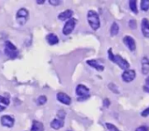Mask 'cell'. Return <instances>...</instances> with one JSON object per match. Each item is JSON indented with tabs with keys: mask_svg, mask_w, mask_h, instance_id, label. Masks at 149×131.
<instances>
[{
	"mask_svg": "<svg viewBox=\"0 0 149 131\" xmlns=\"http://www.w3.org/2000/svg\"><path fill=\"white\" fill-rule=\"evenodd\" d=\"M87 19H88V22L89 24L90 27L93 30H97L100 27V19H99V16L98 14L96 13L95 11L90 10L88 11L87 14Z\"/></svg>",
	"mask_w": 149,
	"mask_h": 131,
	"instance_id": "cell-1",
	"label": "cell"
},
{
	"mask_svg": "<svg viewBox=\"0 0 149 131\" xmlns=\"http://www.w3.org/2000/svg\"><path fill=\"white\" fill-rule=\"evenodd\" d=\"M29 18V13L28 11L25 8H20L16 14V20L20 26H24L27 22Z\"/></svg>",
	"mask_w": 149,
	"mask_h": 131,
	"instance_id": "cell-2",
	"label": "cell"
},
{
	"mask_svg": "<svg viewBox=\"0 0 149 131\" xmlns=\"http://www.w3.org/2000/svg\"><path fill=\"white\" fill-rule=\"evenodd\" d=\"M111 62L115 63L118 64L121 69L125 70H127L128 68L130 67L129 63H128L126 60H125V59H124L122 56H120V55H114Z\"/></svg>",
	"mask_w": 149,
	"mask_h": 131,
	"instance_id": "cell-3",
	"label": "cell"
},
{
	"mask_svg": "<svg viewBox=\"0 0 149 131\" xmlns=\"http://www.w3.org/2000/svg\"><path fill=\"white\" fill-rule=\"evenodd\" d=\"M75 23H76V20L75 19H68L66 23H65V25L63 27V29H62V33L63 34L65 35H68V34H70L75 28Z\"/></svg>",
	"mask_w": 149,
	"mask_h": 131,
	"instance_id": "cell-4",
	"label": "cell"
},
{
	"mask_svg": "<svg viewBox=\"0 0 149 131\" xmlns=\"http://www.w3.org/2000/svg\"><path fill=\"white\" fill-rule=\"evenodd\" d=\"M136 78V72L133 70H124L123 74H122V79L125 82V83H130L132 80H134V78Z\"/></svg>",
	"mask_w": 149,
	"mask_h": 131,
	"instance_id": "cell-5",
	"label": "cell"
},
{
	"mask_svg": "<svg viewBox=\"0 0 149 131\" xmlns=\"http://www.w3.org/2000/svg\"><path fill=\"white\" fill-rule=\"evenodd\" d=\"M1 124L7 128H11L14 125V118L10 115H3L1 117Z\"/></svg>",
	"mask_w": 149,
	"mask_h": 131,
	"instance_id": "cell-6",
	"label": "cell"
},
{
	"mask_svg": "<svg viewBox=\"0 0 149 131\" xmlns=\"http://www.w3.org/2000/svg\"><path fill=\"white\" fill-rule=\"evenodd\" d=\"M123 41L125 44V46H126L131 51H134L136 49V43H135V41L132 37L129 36V35L124 36L123 39Z\"/></svg>",
	"mask_w": 149,
	"mask_h": 131,
	"instance_id": "cell-7",
	"label": "cell"
},
{
	"mask_svg": "<svg viewBox=\"0 0 149 131\" xmlns=\"http://www.w3.org/2000/svg\"><path fill=\"white\" fill-rule=\"evenodd\" d=\"M56 98H57V100H58L61 103H62L64 105H70L71 104V98L68 96V94H66L64 92L57 93Z\"/></svg>",
	"mask_w": 149,
	"mask_h": 131,
	"instance_id": "cell-8",
	"label": "cell"
},
{
	"mask_svg": "<svg viewBox=\"0 0 149 131\" xmlns=\"http://www.w3.org/2000/svg\"><path fill=\"white\" fill-rule=\"evenodd\" d=\"M89 88L83 85H78L75 89V92L79 97H84V96H89Z\"/></svg>",
	"mask_w": 149,
	"mask_h": 131,
	"instance_id": "cell-9",
	"label": "cell"
},
{
	"mask_svg": "<svg viewBox=\"0 0 149 131\" xmlns=\"http://www.w3.org/2000/svg\"><path fill=\"white\" fill-rule=\"evenodd\" d=\"M141 31L146 38H149V20L144 18L141 21Z\"/></svg>",
	"mask_w": 149,
	"mask_h": 131,
	"instance_id": "cell-10",
	"label": "cell"
},
{
	"mask_svg": "<svg viewBox=\"0 0 149 131\" xmlns=\"http://www.w3.org/2000/svg\"><path fill=\"white\" fill-rule=\"evenodd\" d=\"M87 63H88L89 66L92 67V68L96 69L97 71H103V70H105L104 65L100 64L98 60H89V61H87Z\"/></svg>",
	"mask_w": 149,
	"mask_h": 131,
	"instance_id": "cell-11",
	"label": "cell"
},
{
	"mask_svg": "<svg viewBox=\"0 0 149 131\" xmlns=\"http://www.w3.org/2000/svg\"><path fill=\"white\" fill-rule=\"evenodd\" d=\"M141 66H142V73L144 75H147L149 73V59L147 57L142 58Z\"/></svg>",
	"mask_w": 149,
	"mask_h": 131,
	"instance_id": "cell-12",
	"label": "cell"
},
{
	"mask_svg": "<svg viewBox=\"0 0 149 131\" xmlns=\"http://www.w3.org/2000/svg\"><path fill=\"white\" fill-rule=\"evenodd\" d=\"M73 16V11L71 10H66L62 13H61L58 16V19L60 20H66V19H70V18Z\"/></svg>",
	"mask_w": 149,
	"mask_h": 131,
	"instance_id": "cell-13",
	"label": "cell"
},
{
	"mask_svg": "<svg viewBox=\"0 0 149 131\" xmlns=\"http://www.w3.org/2000/svg\"><path fill=\"white\" fill-rule=\"evenodd\" d=\"M64 126V122L62 119H54L51 122V128L54 129H60Z\"/></svg>",
	"mask_w": 149,
	"mask_h": 131,
	"instance_id": "cell-14",
	"label": "cell"
},
{
	"mask_svg": "<svg viewBox=\"0 0 149 131\" xmlns=\"http://www.w3.org/2000/svg\"><path fill=\"white\" fill-rule=\"evenodd\" d=\"M46 39H47V41L49 45H55L59 42V38L54 33H49Z\"/></svg>",
	"mask_w": 149,
	"mask_h": 131,
	"instance_id": "cell-15",
	"label": "cell"
},
{
	"mask_svg": "<svg viewBox=\"0 0 149 131\" xmlns=\"http://www.w3.org/2000/svg\"><path fill=\"white\" fill-rule=\"evenodd\" d=\"M31 131H44V125L38 121H33Z\"/></svg>",
	"mask_w": 149,
	"mask_h": 131,
	"instance_id": "cell-16",
	"label": "cell"
},
{
	"mask_svg": "<svg viewBox=\"0 0 149 131\" xmlns=\"http://www.w3.org/2000/svg\"><path fill=\"white\" fill-rule=\"evenodd\" d=\"M119 26L116 22H113L111 27V36H115V35L119 33Z\"/></svg>",
	"mask_w": 149,
	"mask_h": 131,
	"instance_id": "cell-17",
	"label": "cell"
},
{
	"mask_svg": "<svg viewBox=\"0 0 149 131\" xmlns=\"http://www.w3.org/2000/svg\"><path fill=\"white\" fill-rule=\"evenodd\" d=\"M5 53L6 55H8L10 58H13V59H14V58H16L18 56V52L17 51L10 50V49H6V47H5Z\"/></svg>",
	"mask_w": 149,
	"mask_h": 131,
	"instance_id": "cell-18",
	"label": "cell"
},
{
	"mask_svg": "<svg viewBox=\"0 0 149 131\" xmlns=\"http://www.w3.org/2000/svg\"><path fill=\"white\" fill-rule=\"evenodd\" d=\"M140 8L143 11H146L149 9V0H142L140 3Z\"/></svg>",
	"mask_w": 149,
	"mask_h": 131,
	"instance_id": "cell-19",
	"label": "cell"
},
{
	"mask_svg": "<svg viewBox=\"0 0 149 131\" xmlns=\"http://www.w3.org/2000/svg\"><path fill=\"white\" fill-rule=\"evenodd\" d=\"M129 6H130V9L132 10V13H134L135 14L138 13V9H137L136 1H134V0H131V1H129Z\"/></svg>",
	"mask_w": 149,
	"mask_h": 131,
	"instance_id": "cell-20",
	"label": "cell"
},
{
	"mask_svg": "<svg viewBox=\"0 0 149 131\" xmlns=\"http://www.w3.org/2000/svg\"><path fill=\"white\" fill-rule=\"evenodd\" d=\"M47 100H48V99L45 95H40V96L37 99V104L39 106H42V105L47 103Z\"/></svg>",
	"mask_w": 149,
	"mask_h": 131,
	"instance_id": "cell-21",
	"label": "cell"
},
{
	"mask_svg": "<svg viewBox=\"0 0 149 131\" xmlns=\"http://www.w3.org/2000/svg\"><path fill=\"white\" fill-rule=\"evenodd\" d=\"M10 104V100L8 98L0 96V105H3L5 106H7Z\"/></svg>",
	"mask_w": 149,
	"mask_h": 131,
	"instance_id": "cell-22",
	"label": "cell"
},
{
	"mask_svg": "<svg viewBox=\"0 0 149 131\" xmlns=\"http://www.w3.org/2000/svg\"><path fill=\"white\" fill-rule=\"evenodd\" d=\"M5 47L6 49H10V50H13V51H17V47L11 43V42H10V41H5Z\"/></svg>",
	"mask_w": 149,
	"mask_h": 131,
	"instance_id": "cell-23",
	"label": "cell"
},
{
	"mask_svg": "<svg viewBox=\"0 0 149 131\" xmlns=\"http://www.w3.org/2000/svg\"><path fill=\"white\" fill-rule=\"evenodd\" d=\"M105 126H106V128H108L109 131H119V129L116 126H114L111 123H106Z\"/></svg>",
	"mask_w": 149,
	"mask_h": 131,
	"instance_id": "cell-24",
	"label": "cell"
},
{
	"mask_svg": "<svg viewBox=\"0 0 149 131\" xmlns=\"http://www.w3.org/2000/svg\"><path fill=\"white\" fill-rule=\"evenodd\" d=\"M129 27L131 29H136V27H137V22H136V20L131 19L129 21Z\"/></svg>",
	"mask_w": 149,
	"mask_h": 131,
	"instance_id": "cell-25",
	"label": "cell"
},
{
	"mask_svg": "<svg viewBox=\"0 0 149 131\" xmlns=\"http://www.w3.org/2000/svg\"><path fill=\"white\" fill-rule=\"evenodd\" d=\"M49 4L50 5H59L61 3H62V1H61V0H49Z\"/></svg>",
	"mask_w": 149,
	"mask_h": 131,
	"instance_id": "cell-26",
	"label": "cell"
},
{
	"mask_svg": "<svg viewBox=\"0 0 149 131\" xmlns=\"http://www.w3.org/2000/svg\"><path fill=\"white\" fill-rule=\"evenodd\" d=\"M109 88L111 89V92H116V93H119V91L116 90V89H118V88H117V86H116L115 85H114V84H110V85H109Z\"/></svg>",
	"mask_w": 149,
	"mask_h": 131,
	"instance_id": "cell-27",
	"label": "cell"
},
{
	"mask_svg": "<svg viewBox=\"0 0 149 131\" xmlns=\"http://www.w3.org/2000/svg\"><path fill=\"white\" fill-rule=\"evenodd\" d=\"M135 131H149V128L146 126H140L139 128H137Z\"/></svg>",
	"mask_w": 149,
	"mask_h": 131,
	"instance_id": "cell-28",
	"label": "cell"
},
{
	"mask_svg": "<svg viewBox=\"0 0 149 131\" xmlns=\"http://www.w3.org/2000/svg\"><path fill=\"white\" fill-rule=\"evenodd\" d=\"M148 114H149V108H146V109L141 113V115H142L143 117H146V116H148Z\"/></svg>",
	"mask_w": 149,
	"mask_h": 131,
	"instance_id": "cell-29",
	"label": "cell"
},
{
	"mask_svg": "<svg viewBox=\"0 0 149 131\" xmlns=\"http://www.w3.org/2000/svg\"><path fill=\"white\" fill-rule=\"evenodd\" d=\"M58 115L60 116V119H62V120H63V119L65 118L64 116H65V113L63 112V111H60L59 113H58Z\"/></svg>",
	"mask_w": 149,
	"mask_h": 131,
	"instance_id": "cell-30",
	"label": "cell"
},
{
	"mask_svg": "<svg viewBox=\"0 0 149 131\" xmlns=\"http://www.w3.org/2000/svg\"><path fill=\"white\" fill-rule=\"evenodd\" d=\"M104 106H106V108H108V106H110V100H109L108 99H105V100H104Z\"/></svg>",
	"mask_w": 149,
	"mask_h": 131,
	"instance_id": "cell-31",
	"label": "cell"
},
{
	"mask_svg": "<svg viewBox=\"0 0 149 131\" xmlns=\"http://www.w3.org/2000/svg\"><path fill=\"white\" fill-rule=\"evenodd\" d=\"M5 108H6V106H3V105H0V112L4 111V110L5 109Z\"/></svg>",
	"mask_w": 149,
	"mask_h": 131,
	"instance_id": "cell-32",
	"label": "cell"
},
{
	"mask_svg": "<svg viewBox=\"0 0 149 131\" xmlns=\"http://www.w3.org/2000/svg\"><path fill=\"white\" fill-rule=\"evenodd\" d=\"M36 3H37V4H44L45 1H44V0H37Z\"/></svg>",
	"mask_w": 149,
	"mask_h": 131,
	"instance_id": "cell-33",
	"label": "cell"
},
{
	"mask_svg": "<svg viewBox=\"0 0 149 131\" xmlns=\"http://www.w3.org/2000/svg\"><path fill=\"white\" fill-rule=\"evenodd\" d=\"M144 90H145L146 92H149V86H144Z\"/></svg>",
	"mask_w": 149,
	"mask_h": 131,
	"instance_id": "cell-34",
	"label": "cell"
},
{
	"mask_svg": "<svg viewBox=\"0 0 149 131\" xmlns=\"http://www.w3.org/2000/svg\"><path fill=\"white\" fill-rule=\"evenodd\" d=\"M146 86H149V76L146 78Z\"/></svg>",
	"mask_w": 149,
	"mask_h": 131,
	"instance_id": "cell-35",
	"label": "cell"
},
{
	"mask_svg": "<svg viewBox=\"0 0 149 131\" xmlns=\"http://www.w3.org/2000/svg\"><path fill=\"white\" fill-rule=\"evenodd\" d=\"M67 131H70V130H67Z\"/></svg>",
	"mask_w": 149,
	"mask_h": 131,
	"instance_id": "cell-36",
	"label": "cell"
}]
</instances>
